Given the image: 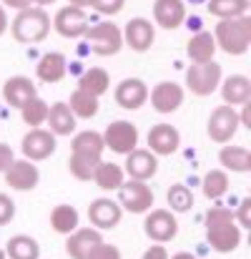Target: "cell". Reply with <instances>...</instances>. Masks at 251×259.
Returning a JSON list of instances; mask_svg holds the SVG:
<instances>
[{
    "instance_id": "obj_50",
    "label": "cell",
    "mask_w": 251,
    "mask_h": 259,
    "mask_svg": "<svg viewBox=\"0 0 251 259\" xmlns=\"http://www.w3.org/2000/svg\"><path fill=\"white\" fill-rule=\"evenodd\" d=\"M0 259H5V252H0Z\"/></svg>"
},
{
    "instance_id": "obj_13",
    "label": "cell",
    "mask_w": 251,
    "mask_h": 259,
    "mask_svg": "<svg viewBox=\"0 0 251 259\" xmlns=\"http://www.w3.org/2000/svg\"><path fill=\"white\" fill-rule=\"evenodd\" d=\"M121 217H123V209L118 206V201L106 199V196L90 201V206H88V219H90V224H93L98 232L118 227V224H121Z\"/></svg>"
},
{
    "instance_id": "obj_45",
    "label": "cell",
    "mask_w": 251,
    "mask_h": 259,
    "mask_svg": "<svg viewBox=\"0 0 251 259\" xmlns=\"http://www.w3.org/2000/svg\"><path fill=\"white\" fill-rule=\"evenodd\" d=\"M8 30V15H5V8L0 5V35Z\"/></svg>"
},
{
    "instance_id": "obj_14",
    "label": "cell",
    "mask_w": 251,
    "mask_h": 259,
    "mask_svg": "<svg viewBox=\"0 0 251 259\" xmlns=\"http://www.w3.org/2000/svg\"><path fill=\"white\" fill-rule=\"evenodd\" d=\"M156 171H159V161H156V156L148 149H133L126 156L123 174H128V179H133V181H148V179L156 176Z\"/></svg>"
},
{
    "instance_id": "obj_7",
    "label": "cell",
    "mask_w": 251,
    "mask_h": 259,
    "mask_svg": "<svg viewBox=\"0 0 251 259\" xmlns=\"http://www.w3.org/2000/svg\"><path fill=\"white\" fill-rule=\"evenodd\" d=\"M239 126H241V123H239L236 108H231V106H219V108L211 111L209 123H206V131H209V139H211V141H216V144H229V141L236 136Z\"/></svg>"
},
{
    "instance_id": "obj_11",
    "label": "cell",
    "mask_w": 251,
    "mask_h": 259,
    "mask_svg": "<svg viewBox=\"0 0 251 259\" xmlns=\"http://www.w3.org/2000/svg\"><path fill=\"white\" fill-rule=\"evenodd\" d=\"M20 149H23L25 161H45L56 151V136L45 128H30L23 136Z\"/></svg>"
},
{
    "instance_id": "obj_28",
    "label": "cell",
    "mask_w": 251,
    "mask_h": 259,
    "mask_svg": "<svg viewBox=\"0 0 251 259\" xmlns=\"http://www.w3.org/2000/svg\"><path fill=\"white\" fill-rule=\"evenodd\" d=\"M219 161L224 169L236 174H246L251 169V154L246 146H224L219 151Z\"/></svg>"
},
{
    "instance_id": "obj_30",
    "label": "cell",
    "mask_w": 251,
    "mask_h": 259,
    "mask_svg": "<svg viewBox=\"0 0 251 259\" xmlns=\"http://www.w3.org/2000/svg\"><path fill=\"white\" fill-rule=\"evenodd\" d=\"M5 257L10 259H38L40 257V247L33 237L28 234H15L8 239V247H5Z\"/></svg>"
},
{
    "instance_id": "obj_18",
    "label": "cell",
    "mask_w": 251,
    "mask_h": 259,
    "mask_svg": "<svg viewBox=\"0 0 251 259\" xmlns=\"http://www.w3.org/2000/svg\"><path fill=\"white\" fill-rule=\"evenodd\" d=\"M183 103V88L173 81H161L159 86L151 91V106L159 113H173Z\"/></svg>"
},
{
    "instance_id": "obj_16",
    "label": "cell",
    "mask_w": 251,
    "mask_h": 259,
    "mask_svg": "<svg viewBox=\"0 0 251 259\" xmlns=\"http://www.w3.org/2000/svg\"><path fill=\"white\" fill-rule=\"evenodd\" d=\"M148 146L154 156H171L181 146V134L171 123H156L148 131Z\"/></svg>"
},
{
    "instance_id": "obj_36",
    "label": "cell",
    "mask_w": 251,
    "mask_h": 259,
    "mask_svg": "<svg viewBox=\"0 0 251 259\" xmlns=\"http://www.w3.org/2000/svg\"><path fill=\"white\" fill-rule=\"evenodd\" d=\"M166 201H168V206H171V211H178V214H181V211H188V209L193 206V194H191L188 186L173 184V186L168 189Z\"/></svg>"
},
{
    "instance_id": "obj_34",
    "label": "cell",
    "mask_w": 251,
    "mask_h": 259,
    "mask_svg": "<svg viewBox=\"0 0 251 259\" xmlns=\"http://www.w3.org/2000/svg\"><path fill=\"white\" fill-rule=\"evenodd\" d=\"M226 191H229V176H226V171L214 169V171H209L204 176V196L206 199L216 201V199L226 196Z\"/></svg>"
},
{
    "instance_id": "obj_15",
    "label": "cell",
    "mask_w": 251,
    "mask_h": 259,
    "mask_svg": "<svg viewBox=\"0 0 251 259\" xmlns=\"http://www.w3.org/2000/svg\"><path fill=\"white\" fill-rule=\"evenodd\" d=\"M5 181H8V186L15 189V191H33V189L38 186V181H40V171H38V166H35L33 161L20 159V161H13V164L8 166Z\"/></svg>"
},
{
    "instance_id": "obj_35",
    "label": "cell",
    "mask_w": 251,
    "mask_h": 259,
    "mask_svg": "<svg viewBox=\"0 0 251 259\" xmlns=\"http://www.w3.org/2000/svg\"><path fill=\"white\" fill-rule=\"evenodd\" d=\"M48 103L43 101V98H30L23 108H20V116H23V121L28 123V126H33V128H38V126H43L45 123V118H48Z\"/></svg>"
},
{
    "instance_id": "obj_1",
    "label": "cell",
    "mask_w": 251,
    "mask_h": 259,
    "mask_svg": "<svg viewBox=\"0 0 251 259\" xmlns=\"http://www.w3.org/2000/svg\"><path fill=\"white\" fill-rule=\"evenodd\" d=\"M206 239L221 254H229L241 244V229L234 222L231 209H226V206H211L209 209V214H206Z\"/></svg>"
},
{
    "instance_id": "obj_46",
    "label": "cell",
    "mask_w": 251,
    "mask_h": 259,
    "mask_svg": "<svg viewBox=\"0 0 251 259\" xmlns=\"http://www.w3.org/2000/svg\"><path fill=\"white\" fill-rule=\"evenodd\" d=\"M68 3H71V5H73V8H81V10H83L85 5H90V3H93V0H68Z\"/></svg>"
},
{
    "instance_id": "obj_44",
    "label": "cell",
    "mask_w": 251,
    "mask_h": 259,
    "mask_svg": "<svg viewBox=\"0 0 251 259\" xmlns=\"http://www.w3.org/2000/svg\"><path fill=\"white\" fill-rule=\"evenodd\" d=\"M3 5H5V8H13V10H18V13H20V10H28V8H35L33 0H3Z\"/></svg>"
},
{
    "instance_id": "obj_39",
    "label": "cell",
    "mask_w": 251,
    "mask_h": 259,
    "mask_svg": "<svg viewBox=\"0 0 251 259\" xmlns=\"http://www.w3.org/2000/svg\"><path fill=\"white\" fill-rule=\"evenodd\" d=\"M90 5H93L101 15H116V13H121V10H123L126 0H93Z\"/></svg>"
},
{
    "instance_id": "obj_22",
    "label": "cell",
    "mask_w": 251,
    "mask_h": 259,
    "mask_svg": "<svg viewBox=\"0 0 251 259\" xmlns=\"http://www.w3.org/2000/svg\"><path fill=\"white\" fill-rule=\"evenodd\" d=\"M35 73H38V78H40L43 83H58V81H63L66 73H68V61H66L63 53H45V56L38 61Z\"/></svg>"
},
{
    "instance_id": "obj_12",
    "label": "cell",
    "mask_w": 251,
    "mask_h": 259,
    "mask_svg": "<svg viewBox=\"0 0 251 259\" xmlns=\"http://www.w3.org/2000/svg\"><path fill=\"white\" fill-rule=\"evenodd\" d=\"M121 33H123V43L136 53H146L156 40V30H154L151 20H146V18H131Z\"/></svg>"
},
{
    "instance_id": "obj_9",
    "label": "cell",
    "mask_w": 251,
    "mask_h": 259,
    "mask_svg": "<svg viewBox=\"0 0 251 259\" xmlns=\"http://www.w3.org/2000/svg\"><path fill=\"white\" fill-rule=\"evenodd\" d=\"M143 232L156 244H166V242H171L178 234V222H176L173 211H168V209H154V211H148V217L143 222Z\"/></svg>"
},
{
    "instance_id": "obj_48",
    "label": "cell",
    "mask_w": 251,
    "mask_h": 259,
    "mask_svg": "<svg viewBox=\"0 0 251 259\" xmlns=\"http://www.w3.org/2000/svg\"><path fill=\"white\" fill-rule=\"evenodd\" d=\"M51 3H56V0H33L35 8H40V5H51Z\"/></svg>"
},
{
    "instance_id": "obj_41",
    "label": "cell",
    "mask_w": 251,
    "mask_h": 259,
    "mask_svg": "<svg viewBox=\"0 0 251 259\" xmlns=\"http://www.w3.org/2000/svg\"><path fill=\"white\" fill-rule=\"evenodd\" d=\"M234 222H239V229H249L251 227V199H241L239 211L234 214Z\"/></svg>"
},
{
    "instance_id": "obj_42",
    "label": "cell",
    "mask_w": 251,
    "mask_h": 259,
    "mask_svg": "<svg viewBox=\"0 0 251 259\" xmlns=\"http://www.w3.org/2000/svg\"><path fill=\"white\" fill-rule=\"evenodd\" d=\"M15 161V156H13V149L8 146V144H0V171L5 174L8 171V166Z\"/></svg>"
},
{
    "instance_id": "obj_3",
    "label": "cell",
    "mask_w": 251,
    "mask_h": 259,
    "mask_svg": "<svg viewBox=\"0 0 251 259\" xmlns=\"http://www.w3.org/2000/svg\"><path fill=\"white\" fill-rule=\"evenodd\" d=\"M10 30L18 43H28V46L40 43L51 33V18L43 8H28L15 15V20L10 23Z\"/></svg>"
},
{
    "instance_id": "obj_19",
    "label": "cell",
    "mask_w": 251,
    "mask_h": 259,
    "mask_svg": "<svg viewBox=\"0 0 251 259\" xmlns=\"http://www.w3.org/2000/svg\"><path fill=\"white\" fill-rule=\"evenodd\" d=\"M103 242V237H101V232L98 229H93V227H78L73 234H68V239H66V252H68V257L71 259H88L90 254V249L95 247V244H101Z\"/></svg>"
},
{
    "instance_id": "obj_43",
    "label": "cell",
    "mask_w": 251,
    "mask_h": 259,
    "mask_svg": "<svg viewBox=\"0 0 251 259\" xmlns=\"http://www.w3.org/2000/svg\"><path fill=\"white\" fill-rule=\"evenodd\" d=\"M141 259H168V252H166V247L154 244V247H148V249L143 252V257Z\"/></svg>"
},
{
    "instance_id": "obj_21",
    "label": "cell",
    "mask_w": 251,
    "mask_h": 259,
    "mask_svg": "<svg viewBox=\"0 0 251 259\" xmlns=\"http://www.w3.org/2000/svg\"><path fill=\"white\" fill-rule=\"evenodd\" d=\"M154 18L161 28L176 30L186 20V5H183V0H156L154 3Z\"/></svg>"
},
{
    "instance_id": "obj_29",
    "label": "cell",
    "mask_w": 251,
    "mask_h": 259,
    "mask_svg": "<svg viewBox=\"0 0 251 259\" xmlns=\"http://www.w3.org/2000/svg\"><path fill=\"white\" fill-rule=\"evenodd\" d=\"M78 222H81V217H78V211H76V206H71V204H58L53 211H51V227L58 232V234H73L76 229H78Z\"/></svg>"
},
{
    "instance_id": "obj_26",
    "label": "cell",
    "mask_w": 251,
    "mask_h": 259,
    "mask_svg": "<svg viewBox=\"0 0 251 259\" xmlns=\"http://www.w3.org/2000/svg\"><path fill=\"white\" fill-rule=\"evenodd\" d=\"M101 156L103 154H93V151H73L68 159V169L78 181H90L95 174V166L103 161Z\"/></svg>"
},
{
    "instance_id": "obj_49",
    "label": "cell",
    "mask_w": 251,
    "mask_h": 259,
    "mask_svg": "<svg viewBox=\"0 0 251 259\" xmlns=\"http://www.w3.org/2000/svg\"><path fill=\"white\" fill-rule=\"evenodd\" d=\"M188 3H191V5H204L206 0H188Z\"/></svg>"
},
{
    "instance_id": "obj_38",
    "label": "cell",
    "mask_w": 251,
    "mask_h": 259,
    "mask_svg": "<svg viewBox=\"0 0 251 259\" xmlns=\"http://www.w3.org/2000/svg\"><path fill=\"white\" fill-rule=\"evenodd\" d=\"M88 259H121V249L116 244H108V242H101L90 249Z\"/></svg>"
},
{
    "instance_id": "obj_40",
    "label": "cell",
    "mask_w": 251,
    "mask_h": 259,
    "mask_svg": "<svg viewBox=\"0 0 251 259\" xmlns=\"http://www.w3.org/2000/svg\"><path fill=\"white\" fill-rule=\"evenodd\" d=\"M13 217H15V204H13V199H10L8 194H0V227L10 224Z\"/></svg>"
},
{
    "instance_id": "obj_37",
    "label": "cell",
    "mask_w": 251,
    "mask_h": 259,
    "mask_svg": "<svg viewBox=\"0 0 251 259\" xmlns=\"http://www.w3.org/2000/svg\"><path fill=\"white\" fill-rule=\"evenodd\" d=\"M73 151H93V154H103V136L98 131H81L73 136Z\"/></svg>"
},
{
    "instance_id": "obj_31",
    "label": "cell",
    "mask_w": 251,
    "mask_h": 259,
    "mask_svg": "<svg viewBox=\"0 0 251 259\" xmlns=\"http://www.w3.org/2000/svg\"><path fill=\"white\" fill-rule=\"evenodd\" d=\"M249 0H206V8L214 18L229 20V18H241L249 13Z\"/></svg>"
},
{
    "instance_id": "obj_5",
    "label": "cell",
    "mask_w": 251,
    "mask_h": 259,
    "mask_svg": "<svg viewBox=\"0 0 251 259\" xmlns=\"http://www.w3.org/2000/svg\"><path fill=\"white\" fill-rule=\"evenodd\" d=\"M221 86V66L216 61L209 63H191L186 71V88L193 96H211Z\"/></svg>"
},
{
    "instance_id": "obj_8",
    "label": "cell",
    "mask_w": 251,
    "mask_h": 259,
    "mask_svg": "<svg viewBox=\"0 0 251 259\" xmlns=\"http://www.w3.org/2000/svg\"><path fill=\"white\" fill-rule=\"evenodd\" d=\"M101 136H103L106 149H111L116 154H123V156H128L138 146V128L131 121H113L106 128V134H101Z\"/></svg>"
},
{
    "instance_id": "obj_23",
    "label": "cell",
    "mask_w": 251,
    "mask_h": 259,
    "mask_svg": "<svg viewBox=\"0 0 251 259\" xmlns=\"http://www.w3.org/2000/svg\"><path fill=\"white\" fill-rule=\"evenodd\" d=\"M221 96H224V106H244L251 101V81L246 76H229L221 83Z\"/></svg>"
},
{
    "instance_id": "obj_33",
    "label": "cell",
    "mask_w": 251,
    "mask_h": 259,
    "mask_svg": "<svg viewBox=\"0 0 251 259\" xmlns=\"http://www.w3.org/2000/svg\"><path fill=\"white\" fill-rule=\"evenodd\" d=\"M78 88L90 93V96H95V98H101L111 88V78L103 68H88V71H83V76L78 81Z\"/></svg>"
},
{
    "instance_id": "obj_4",
    "label": "cell",
    "mask_w": 251,
    "mask_h": 259,
    "mask_svg": "<svg viewBox=\"0 0 251 259\" xmlns=\"http://www.w3.org/2000/svg\"><path fill=\"white\" fill-rule=\"evenodd\" d=\"M83 38H85V46L90 48V53H95V56H116L123 48V33L111 20L90 25L85 30Z\"/></svg>"
},
{
    "instance_id": "obj_20",
    "label": "cell",
    "mask_w": 251,
    "mask_h": 259,
    "mask_svg": "<svg viewBox=\"0 0 251 259\" xmlns=\"http://www.w3.org/2000/svg\"><path fill=\"white\" fill-rule=\"evenodd\" d=\"M38 96V91H35V83L30 81V78H25V76H13V78H8L5 83H3V98H5V103L8 106H13V108H23L30 98H35Z\"/></svg>"
},
{
    "instance_id": "obj_2",
    "label": "cell",
    "mask_w": 251,
    "mask_h": 259,
    "mask_svg": "<svg viewBox=\"0 0 251 259\" xmlns=\"http://www.w3.org/2000/svg\"><path fill=\"white\" fill-rule=\"evenodd\" d=\"M214 40L216 48H221L226 56H244L251 46V18H229V20H219L216 30H214Z\"/></svg>"
},
{
    "instance_id": "obj_17",
    "label": "cell",
    "mask_w": 251,
    "mask_h": 259,
    "mask_svg": "<svg viewBox=\"0 0 251 259\" xmlns=\"http://www.w3.org/2000/svg\"><path fill=\"white\" fill-rule=\"evenodd\" d=\"M148 101V86L141 78H126L116 86V103L126 111H136Z\"/></svg>"
},
{
    "instance_id": "obj_32",
    "label": "cell",
    "mask_w": 251,
    "mask_h": 259,
    "mask_svg": "<svg viewBox=\"0 0 251 259\" xmlns=\"http://www.w3.org/2000/svg\"><path fill=\"white\" fill-rule=\"evenodd\" d=\"M68 108H71V113H73L76 118H93V116L101 111V103H98L95 96H90V93H85L81 88H76V91L71 93Z\"/></svg>"
},
{
    "instance_id": "obj_25",
    "label": "cell",
    "mask_w": 251,
    "mask_h": 259,
    "mask_svg": "<svg viewBox=\"0 0 251 259\" xmlns=\"http://www.w3.org/2000/svg\"><path fill=\"white\" fill-rule=\"evenodd\" d=\"M191 63H209L214 61V53H216V40L211 33L206 30H198L191 40H188V48H186Z\"/></svg>"
},
{
    "instance_id": "obj_27",
    "label": "cell",
    "mask_w": 251,
    "mask_h": 259,
    "mask_svg": "<svg viewBox=\"0 0 251 259\" xmlns=\"http://www.w3.org/2000/svg\"><path fill=\"white\" fill-rule=\"evenodd\" d=\"M93 181H95L98 189H103V191H118L121 184L126 181V174H123V166H118V164H113V161H101V164L95 166Z\"/></svg>"
},
{
    "instance_id": "obj_10",
    "label": "cell",
    "mask_w": 251,
    "mask_h": 259,
    "mask_svg": "<svg viewBox=\"0 0 251 259\" xmlns=\"http://www.w3.org/2000/svg\"><path fill=\"white\" fill-rule=\"evenodd\" d=\"M53 28L58 30V35L76 40V38H83L85 35V30L90 28V20H88L85 10L73 8V5H66V8H61V10L56 13Z\"/></svg>"
},
{
    "instance_id": "obj_47",
    "label": "cell",
    "mask_w": 251,
    "mask_h": 259,
    "mask_svg": "<svg viewBox=\"0 0 251 259\" xmlns=\"http://www.w3.org/2000/svg\"><path fill=\"white\" fill-rule=\"evenodd\" d=\"M171 259H196V257H191L188 252H178V254H173Z\"/></svg>"
},
{
    "instance_id": "obj_24",
    "label": "cell",
    "mask_w": 251,
    "mask_h": 259,
    "mask_svg": "<svg viewBox=\"0 0 251 259\" xmlns=\"http://www.w3.org/2000/svg\"><path fill=\"white\" fill-rule=\"evenodd\" d=\"M45 123L51 126V134L53 136H71L76 131V116L71 113L68 103H53L48 108Z\"/></svg>"
},
{
    "instance_id": "obj_6",
    "label": "cell",
    "mask_w": 251,
    "mask_h": 259,
    "mask_svg": "<svg viewBox=\"0 0 251 259\" xmlns=\"http://www.w3.org/2000/svg\"><path fill=\"white\" fill-rule=\"evenodd\" d=\"M118 206L131 214H146L154 206V191L146 181H123L118 189Z\"/></svg>"
}]
</instances>
